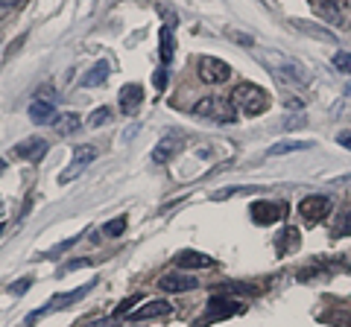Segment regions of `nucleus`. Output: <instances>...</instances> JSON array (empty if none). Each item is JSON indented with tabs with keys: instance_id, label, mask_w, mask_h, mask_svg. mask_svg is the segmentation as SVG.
<instances>
[{
	"instance_id": "473e14b6",
	"label": "nucleus",
	"mask_w": 351,
	"mask_h": 327,
	"mask_svg": "<svg viewBox=\"0 0 351 327\" xmlns=\"http://www.w3.org/2000/svg\"><path fill=\"white\" fill-rule=\"evenodd\" d=\"M29 289V278H24V280H18L15 283V287H12V292H15V296H21V292H27Z\"/></svg>"
},
{
	"instance_id": "5701e85b",
	"label": "nucleus",
	"mask_w": 351,
	"mask_h": 327,
	"mask_svg": "<svg viewBox=\"0 0 351 327\" xmlns=\"http://www.w3.org/2000/svg\"><path fill=\"white\" fill-rule=\"evenodd\" d=\"M219 292H237V296H261L263 287H252V283H226Z\"/></svg>"
},
{
	"instance_id": "e433bc0d",
	"label": "nucleus",
	"mask_w": 351,
	"mask_h": 327,
	"mask_svg": "<svg viewBox=\"0 0 351 327\" xmlns=\"http://www.w3.org/2000/svg\"><path fill=\"white\" fill-rule=\"evenodd\" d=\"M346 94H351V85H348V91H346Z\"/></svg>"
},
{
	"instance_id": "f257e3e1",
	"label": "nucleus",
	"mask_w": 351,
	"mask_h": 327,
	"mask_svg": "<svg viewBox=\"0 0 351 327\" xmlns=\"http://www.w3.org/2000/svg\"><path fill=\"white\" fill-rule=\"evenodd\" d=\"M232 103L237 108V114L258 117L269 108V94H267V88H261L255 82H240L232 91Z\"/></svg>"
},
{
	"instance_id": "bb28decb",
	"label": "nucleus",
	"mask_w": 351,
	"mask_h": 327,
	"mask_svg": "<svg viewBox=\"0 0 351 327\" xmlns=\"http://www.w3.org/2000/svg\"><path fill=\"white\" fill-rule=\"evenodd\" d=\"M123 231H126V216H114L112 222L103 225V234H106V237H120Z\"/></svg>"
},
{
	"instance_id": "423d86ee",
	"label": "nucleus",
	"mask_w": 351,
	"mask_h": 327,
	"mask_svg": "<svg viewBox=\"0 0 351 327\" xmlns=\"http://www.w3.org/2000/svg\"><path fill=\"white\" fill-rule=\"evenodd\" d=\"M196 73H199L202 82L219 85V82H226L228 76H232V68H228V62L217 59V56H199V62H196Z\"/></svg>"
},
{
	"instance_id": "7ed1b4c3",
	"label": "nucleus",
	"mask_w": 351,
	"mask_h": 327,
	"mask_svg": "<svg viewBox=\"0 0 351 327\" xmlns=\"http://www.w3.org/2000/svg\"><path fill=\"white\" fill-rule=\"evenodd\" d=\"M261 62H267L269 70L276 73L281 82H287V85H307V82H311V73H307L299 62H293V59H287V56L269 53V56H261Z\"/></svg>"
},
{
	"instance_id": "72a5a7b5",
	"label": "nucleus",
	"mask_w": 351,
	"mask_h": 327,
	"mask_svg": "<svg viewBox=\"0 0 351 327\" xmlns=\"http://www.w3.org/2000/svg\"><path fill=\"white\" fill-rule=\"evenodd\" d=\"M21 3H24V0H0V9L6 12V9H15V6H21Z\"/></svg>"
},
{
	"instance_id": "a878e982",
	"label": "nucleus",
	"mask_w": 351,
	"mask_h": 327,
	"mask_svg": "<svg viewBox=\"0 0 351 327\" xmlns=\"http://www.w3.org/2000/svg\"><path fill=\"white\" fill-rule=\"evenodd\" d=\"M293 27H299L302 32H307V36H316V38L334 41V32H328V29H319V27H307V21H293Z\"/></svg>"
},
{
	"instance_id": "a211bd4d",
	"label": "nucleus",
	"mask_w": 351,
	"mask_h": 327,
	"mask_svg": "<svg viewBox=\"0 0 351 327\" xmlns=\"http://www.w3.org/2000/svg\"><path fill=\"white\" fill-rule=\"evenodd\" d=\"M53 105L50 103H44V100H32V105H29V120L32 123H38V126H44V123H53Z\"/></svg>"
},
{
	"instance_id": "4c0bfd02",
	"label": "nucleus",
	"mask_w": 351,
	"mask_h": 327,
	"mask_svg": "<svg viewBox=\"0 0 351 327\" xmlns=\"http://www.w3.org/2000/svg\"><path fill=\"white\" fill-rule=\"evenodd\" d=\"M0 234H3V225H0Z\"/></svg>"
},
{
	"instance_id": "f704fd0d",
	"label": "nucleus",
	"mask_w": 351,
	"mask_h": 327,
	"mask_svg": "<svg viewBox=\"0 0 351 327\" xmlns=\"http://www.w3.org/2000/svg\"><path fill=\"white\" fill-rule=\"evenodd\" d=\"M164 79H167V76H164V70H158L156 73V88H164Z\"/></svg>"
},
{
	"instance_id": "6e6552de",
	"label": "nucleus",
	"mask_w": 351,
	"mask_h": 327,
	"mask_svg": "<svg viewBox=\"0 0 351 327\" xmlns=\"http://www.w3.org/2000/svg\"><path fill=\"white\" fill-rule=\"evenodd\" d=\"M94 158H97V149L94 146H80V149L73 152V161L59 172V184H71L73 179H80Z\"/></svg>"
},
{
	"instance_id": "aec40b11",
	"label": "nucleus",
	"mask_w": 351,
	"mask_h": 327,
	"mask_svg": "<svg viewBox=\"0 0 351 327\" xmlns=\"http://www.w3.org/2000/svg\"><path fill=\"white\" fill-rule=\"evenodd\" d=\"M299 243H302L299 231H295V228H284L281 237H278V243H276V248H278V254H287V252H293V248H299Z\"/></svg>"
},
{
	"instance_id": "4468645a",
	"label": "nucleus",
	"mask_w": 351,
	"mask_h": 327,
	"mask_svg": "<svg viewBox=\"0 0 351 327\" xmlns=\"http://www.w3.org/2000/svg\"><path fill=\"white\" fill-rule=\"evenodd\" d=\"M44 152H47V140L29 138L27 144H18V146L12 149V155H15V158H27V161H38V158H44Z\"/></svg>"
},
{
	"instance_id": "2eb2a0df",
	"label": "nucleus",
	"mask_w": 351,
	"mask_h": 327,
	"mask_svg": "<svg viewBox=\"0 0 351 327\" xmlns=\"http://www.w3.org/2000/svg\"><path fill=\"white\" fill-rule=\"evenodd\" d=\"M176 266H182V269H211V266H217V260L202 254V252H182V254H176Z\"/></svg>"
},
{
	"instance_id": "4be33fe9",
	"label": "nucleus",
	"mask_w": 351,
	"mask_h": 327,
	"mask_svg": "<svg viewBox=\"0 0 351 327\" xmlns=\"http://www.w3.org/2000/svg\"><path fill=\"white\" fill-rule=\"evenodd\" d=\"M331 234H334V237H351V208H346V211L337 213Z\"/></svg>"
},
{
	"instance_id": "f3484780",
	"label": "nucleus",
	"mask_w": 351,
	"mask_h": 327,
	"mask_svg": "<svg viewBox=\"0 0 351 327\" xmlns=\"http://www.w3.org/2000/svg\"><path fill=\"white\" fill-rule=\"evenodd\" d=\"M108 70H112V68H108V62H106V59H103V62H97L94 68L82 76V85H85V88H97V85H103V82L108 79Z\"/></svg>"
},
{
	"instance_id": "f03ea898",
	"label": "nucleus",
	"mask_w": 351,
	"mask_h": 327,
	"mask_svg": "<svg viewBox=\"0 0 351 327\" xmlns=\"http://www.w3.org/2000/svg\"><path fill=\"white\" fill-rule=\"evenodd\" d=\"M193 114L199 117H208L214 120V123H237V108L234 103L228 100V96H205V100H199L193 105Z\"/></svg>"
},
{
	"instance_id": "dca6fc26",
	"label": "nucleus",
	"mask_w": 351,
	"mask_h": 327,
	"mask_svg": "<svg viewBox=\"0 0 351 327\" xmlns=\"http://www.w3.org/2000/svg\"><path fill=\"white\" fill-rule=\"evenodd\" d=\"M179 140L176 138H164V140H158L156 144V149H152V164H167L176 152H179Z\"/></svg>"
},
{
	"instance_id": "c9c22d12",
	"label": "nucleus",
	"mask_w": 351,
	"mask_h": 327,
	"mask_svg": "<svg viewBox=\"0 0 351 327\" xmlns=\"http://www.w3.org/2000/svg\"><path fill=\"white\" fill-rule=\"evenodd\" d=\"M6 170V161H0V172H3Z\"/></svg>"
},
{
	"instance_id": "39448f33",
	"label": "nucleus",
	"mask_w": 351,
	"mask_h": 327,
	"mask_svg": "<svg viewBox=\"0 0 351 327\" xmlns=\"http://www.w3.org/2000/svg\"><path fill=\"white\" fill-rule=\"evenodd\" d=\"M334 211V202L328 199V196H304V199L299 202V213L304 216V222H311V225H319L325 222L328 216H331Z\"/></svg>"
},
{
	"instance_id": "cd10ccee",
	"label": "nucleus",
	"mask_w": 351,
	"mask_h": 327,
	"mask_svg": "<svg viewBox=\"0 0 351 327\" xmlns=\"http://www.w3.org/2000/svg\"><path fill=\"white\" fill-rule=\"evenodd\" d=\"M334 68L339 70V73H348L351 76V53H334Z\"/></svg>"
},
{
	"instance_id": "20e7f679",
	"label": "nucleus",
	"mask_w": 351,
	"mask_h": 327,
	"mask_svg": "<svg viewBox=\"0 0 351 327\" xmlns=\"http://www.w3.org/2000/svg\"><path fill=\"white\" fill-rule=\"evenodd\" d=\"M94 289V280H88L85 283V287H80V289H71V292H64V296H56V298H50L47 304H44V307L41 310H36V313H29L27 315V319H24V327H29V324H36L38 319H44V315H47L50 310H62V307H68V304H73V301H82L85 296H88V292H91Z\"/></svg>"
},
{
	"instance_id": "0eeeda50",
	"label": "nucleus",
	"mask_w": 351,
	"mask_h": 327,
	"mask_svg": "<svg viewBox=\"0 0 351 327\" xmlns=\"http://www.w3.org/2000/svg\"><path fill=\"white\" fill-rule=\"evenodd\" d=\"M252 222L255 225H276L287 216V205L284 202H252Z\"/></svg>"
},
{
	"instance_id": "412c9836",
	"label": "nucleus",
	"mask_w": 351,
	"mask_h": 327,
	"mask_svg": "<svg viewBox=\"0 0 351 327\" xmlns=\"http://www.w3.org/2000/svg\"><path fill=\"white\" fill-rule=\"evenodd\" d=\"M311 146H313V140H281V144L269 146V155H287V152H302Z\"/></svg>"
},
{
	"instance_id": "7c9ffc66",
	"label": "nucleus",
	"mask_w": 351,
	"mask_h": 327,
	"mask_svg": "<svg viewBox=\"0 0 351 327\" xmlns=\"http://www.w3.org/2000/svg\"><path fill=\"white\" fill-rule=\"evenodd\" d=\"M82 327H117V319H114V315H108V319H91Z\"/></svg>"
},
{
	"instance_id": "9d476101",
	"label": "nucleus",
	"mask_w": 351,
	"mask_h": 327,
	"mask_svg": "<svg viewBox=\"0 0 351 327\" xmlns=\"http://www.w3.org/2000/svg\"><path fill=\"white\" fill-rule=\"evenodd\" d=\"M158 287L164 292H191V289L199 287V278L184 275V272H167V275L158 278Z\"/></svg>"
},
{
	"instance_id": "f8f14e48",
	"label": "nucleus",
	"mask_w": 351,
	"mask_h": 327,
	"mask_svg": "<svg viewBox=\"0 0 351 327\" xmlns=\"http://www.w3.org/2000/svg\"><path fill=\"white\" fill-rule=\"evenodd\" d=\"M311 6H313V12L322 21H328L331 27L343 24V0H311Z\"/></svg>"
},
{
	"instance_id": "2f4dec72",
	"label": "nucleus",
	"mask_w": 351,
	"mask_h": 327,
	"mask_svg": "<svg viewBox=\"0 0 351 327\" xmlns=\"http://www.w3.org/2000/svg\"><path fill=\"white\" fill-rule=\"evenodd\" d=\"M337 144L351 152V132H339V135H337Z\"/></svg>"
},
{
	"instance_id": "9b49d317",
	"label": "nucleus",
	"mask_w": 351,
	"mask_h": 327,
	"mask_svg": "<svg viewBox=\"0 0 351 327\" xmlns=\"http://www.w3.org/2000/svg\"><path fill=\"white\" fill-rule=\"evenodd\" d=\"M173 313V304L164 301V298H156V301H147L144 307L132 310L129 313V322H147V319H161V315H170Z\"/></svg>"
},
{
	"instance_id": "c85d7f7f",
	"label": "nucleus",
	"mask_w": 351,
	"mask_h": 327,
	"mask_svg": "<svg viewBox=\"0 0 351 327\" xmlns=\"http://www.w3.org/2000/svg\"><path fill=\"white\" fill-rule=\"evenodd\" d=\"M108 120H112V108H97V112L91 114V120H88V123L91 126H103V123H108Z\"/></svg>"
},
{
	"instance_id": "1a4fd4ad",
	"label": "nucleus",
	"mask_w": 351,
	"mask_h": 327,
	"mask_svg": "<svg viewBox=\"0 0 351 327\" xmlns=\"http://www.w3.org/2000/svg\"><path fill=\"white\" fill-rule=\"evenodd\" d=\"M234 313H240V304L237 301H232V298H211L208 301V313L202 315L199 322H196V327H205V324H211V322H219V319H228V315H234Z\"/></svg>"
},
{
	"instance_id": "c756f323",
	"label": "nucleus",
	"mask_w": 351,
	"mask_h": 327,
	"mask_svg": "<svg viewBox=\"0 0 351 327\" xmlns=\"http://www.w3.org/2000/svg\"><path fill=\"white\" fill-rule=\"evenodd\" d=\"M141 301V296H132V298H126V301H120L117 304V310H114V319H123L126 313H132V307Z\"/></svg>"
},
{
	"instance_id": "b1692460",
	"label": "nucleus",
	"mask_w": 351,
	"mask_h": 327,
	"mask_svg": "<svg viewBox=\"0 0 351 327\" xmlns=\"http://www.w3.org/2000/svg\"><path fill=\"white\" fill-rule=\"evenodd\" d=\"M158 38H161V62H170L173 59V32H170V27H161Z\"/></svg>"
},
{
	"instance_id": "393cba45",
	"label": "nucleus",
	"mask_w": 351,
	"mask_h": 327,
	"mask_svg": "<svg viewBox=\"0 0 351 327\" xmlns=\"http://www.w3.org/2000/svg\"><path fill=\"white\" fill-rule=\"evenodd\" d=\"M76 243H80V237H71V239H64V243L47 248V252H44L41 257H44V260H59V254H64V252H68L71 246H76Z\"/></svg>"
},
{
	"instance_id": "6ab92c4d",
	"label": "nucleus",
	"mask_w": 351,
	"mask_h": 327,
	"mask_svg": "<svg viewBox=\"0 0 351 327\" xmlns=\"http://www.w3.org/2000/svg\"><path fill=\"white\" fill-rule=\"evenodd\" d=\"M53 126H56L59 135H73L76 129L82 126V117L73 112H64V114H59V120H53Z\"/></svg>"
},
{
	"instance_id": "ddd939ff",
	"label": "nucleus",
	"mask_w": 351,
	"mask_h": 327,
	"mask_svg": "<svg viewBox=\"0 0 351 327\" xmlns=\"http://www.w3.org/2000/svg\"><path fill=\"white\" fill-rule=\"evenodd\" d=\"M141 103H144V88H141L138 82L123 85V91H120V112H123V114H135Z\"/></svg>"
}]
</instances>
